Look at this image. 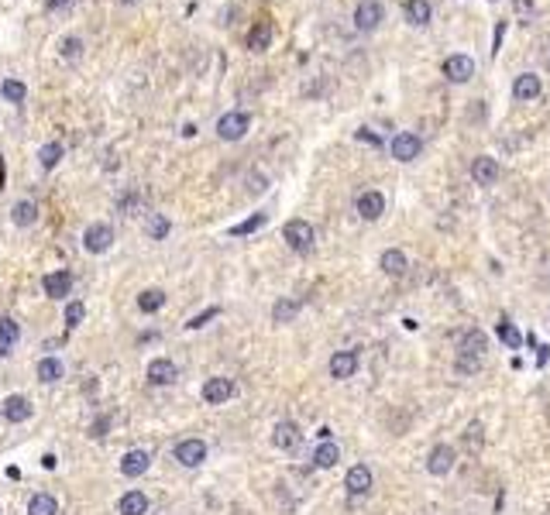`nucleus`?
I'll list each match as a JSON object with an SVG mask.
<instances>
[{
    "instance_id": "6e6552de",
    "label": "nucleus",
    "mask_w": 550,
    "mask_h": 515,
    "mask_svg": "<svg viewBox=\"0 0 550 515\" xmlns=\"http://www.w3.org/2000/svg\"><path fill=\"white\" fill-rule=\"evenodd\" d=\"M540 93H544V82H540L537 73H519V76L512 80V100H519V103L540 100Z\"/></svg>"
},
{
    "instance_id": "393cba45",
    "label": "nucleus",
    "mask_w": 550,
    "mask_h": 515,
    "mask_svg": "<svg viewBox=\"0 0 550 515\" xmlns=\"http://www.w3.org/2000/svg\"><path fill=\"white\" fill-rule=\"evenodd\" d=\"M10 220H14V227H35V220H38V206H35L31 199H17L14 210H10Z\"/></svg>"
},
{
    "instance_id": "dca6fc26",
    "label": "nucleus",
    "mask_w": 550,
    "mask_h": 515,
    "mask_svg": "<svg viewBox=\"0 0 550 515\" xmlns=\"http://www.w3.org/2000/svg\"><path fill=\"white\" fill-rule=\"evenodd\" d=\"M354 371H358V351H338L331 357V378L347 382V378H354Z\"/></svg>"
},
{
    "instance_id": "f257e3e1",
    "label": "nucleus",
    "mask_w": 550,
    "mask_h": 515,
    "mask_svg": "<svg viewBox=\"0 0 550 515\" xmlns=\"http://www.w3.org/2000/svg\"><path fill=\"white\" fill-rule=\"evenodd\" d=\"M351 21H354V28H358L361 35L379 31L382 21H385V3H382V0H358V7H354Z\"/></svg>"
},
{
    "instance_id": "c03bdc74",
    "label": "nucleus",
    "mask_w": 550,
    "mask_h": 515,
    "mask_svg": "<svg viewBox=\"0 0 550 515\" xmlns=\"http://www.w3.org/2000/svg\"><path fill=\"white\" fill-rule=\"evenodd\" d=\"M107 426H110V419H107V416H103V419H96V423H93V430H89V436H96V440H100V436L107 433Z\"/></svg>"
},
{
    "instance_id": "72a5a7b5",
    "label": "nucleus",
    "mask_w": 550,
    "mask_h": 515,
    "mask_svg": "<svg viewBox=\"0 0 550 515\" xmlns=\"http://www.w3.org/2000/svg\"><path fill=\"white\" fill-rule=\"evenodd\" d=\"M166 306V292L162 289H145L141 296H138V310L141 313H159Z\"/></svg>"
},
{
    "instance_id": "cd10ccee",
    "label": "nucleus",
    "mask_w": 550,
    "mask_h": 515,
    "mask_svg": "<svg viewBox=\"0 0 550 515\" xmlns=\"http://www.w3.org/2000/svg\"><path fill=\"white\" fill-rule=\"evenodd\" d=\"M268 45H272V24H268V21H258L252 31H248V48H252V52H268Z\"/></svg>"
},
{
    "instance_id": "9d476101",
    "label": "nucleus",
    "mask_w": 550,
    "mask_h": 515,
    "mask_svg": "<svg viewBox=\"0 0 550 515\" xmlns=\"http://www.w3.org/2000/svg\"><path fill=\"white\" fill-rule=\"evenodd\" d=\"M344 488H347V495H354V498H361V495H368L372 488H375V477L372 471L365 467V464H354L347 477H344Z\"/></svg>"
},
{
    "instance_id": "f8f14e48",
    "label": "nucleus",
    "mask_w": 550,
    "mask_h": 515,
    "mask_svg": "<svg viewBox=\"0 0 550 515\" xmlns=\"http://www.w3.org/2000/svg\"><path fill=\"white\" fill-rule=\"evenodd\" d=\"M42 289L48 299H66V296L73 292V272H66V268L48 272V275L42 278Z\"/></svg>"
},
{
    "instance_id": "1a4fd4ad",
    "label": "nucleus",
    "mask_w": 550,
    "mask_h": 515,
    "mask_svg": "<svg viewBox=\"0 0 550 515\" xmlns=\"http://www.w3.org/2000/svg\"><path fill=\"white\" fill-rule=\"evenodd\" d=\"M354 210H358V217L361 220H379L382 213H385V196H382L379 189H365V193H358V199H354Z\"/></svg>"
},
{
    "instance_id": "c85d7f7f",
    "label": "nucleus",
    "mask_w": 550,
    "mask_h": 515,
    "mask_svg": "<svg viewBox=\"0 0 550 515\" xmlns=\"http://www.w3.org/2000/svg\"><path fill=\"white\" fill-rule=\"evenodd\" d=\"M66 155V148H62V141H45L42 148H38V165H42L45 172H52L59 161Z\"/></svg>"
},
{
    "instance_id": "473e14b6",
    "label": "nucleus",
    "mask_w": 550,
    "mask_h": 515,
    "mask_svg": "<svg viewBox=\"0 0 550 515\" xmlns=\"http://www.w3.org/2000/svg\"><path fill=\"white\" fill-rule=\"evenodd\" d=\"M28 515H59V502H55V495L38 491V495L28 502Z\"/></svg>"
},
{
    "instance_id": "de8ad7c7",
    "label": "nucleus",
    "mask_w": 550,
    "mask_h": 515,
    "mask_svg": "<svg viewBox=\"0 0 550 515\" xmlns=\"http://www.w3.org/2000/svg\"><path fill=\"white\" fill-rule=\"evenodd\" d=\"M121 3H127V7H131V3H138V0H121Z\"/></svg>"
},
{
    "instance_id": "f03ea898",
    "label": "nucleus",
    "mask_w": 550,
    "mask_h": 515,
    "mask_svg": "<svg viewBox=\"0 0 550 515\" xmlns=\"http://www.w3.org/2000/svg\"><path fill=\"white\" fill-rule=\"evenodd\" d=\"M252 131V114L248 110H227L217 120V138L220 141H241Z\"/></svg>"
},
{
    "instance_id": "2eb2a0df",
    "label": "nucleus",
    "mask_w": 550,
    "mask_h": 515,
    "mask_svg": "<svg viewBox=\"0 0 550 515\" xmlns=\"http://www.w3.org/2000/svg\"><path fill=\"white\" fill-rule=\"evenodd\" d=\"M145 378H148L152 385H172V382L179 378V368L172 364L169 357H155V361L148 364V371H145Z\"/></svg>"
},
{
    "instance_id": "5701e85b",
    "label": "nucleus",
    "mask_w": 550,
    "mask_h": 515,
    "mask_svg": "<svg viewBox=\"0 0 550 515\" xmlns=\"http://www.w3.org/2000/svg\"><path fill=\"white\" fill-rule=\"evenodd\" d=\"M148 505H152V502H148V495L131 488V491H124V495H121V502H117V512H121V515H145V512H148Z\"/></svg>"
},
{
    "instance_id": "9b49d317",
    "label": "nucleus",
    "mask_w": 550,
    "mask_h": 515,
    "mask_svg": "<svg viewBox=\"0 0 550 515\" xmlns=\"http://www.w3.org/2000/svg\"><path fill=\"white\" fill-rule=\"evenodd\" d=\"M444 76L451 82H471V76H475V59H471V55H447V59H444Z\"/></svg>"
},
{
    "instance_id": "6ab92c4d",
    "label": "nucleus",
    "mask_w": 550,
    "mask_h": 515,
    "mask_svg": "<svg viewBox=\"0 0 550 515\" xmlns=\"http://www.w3.org/2000/svg\"><path fill=\"white\" fill-rule=\"evenodd\" d=\"M403 14H406V21H410L413 28H426V24L433 21L430 0H406V3H403Z\"/></svg>"
},
{
    "instance_id": "a18cd8bd",
    "label": "nucleus",
    "mask_w": 550,
    "mask_h": 515,
    "mask_svg": "<svg viewBox=\"0 0 550 515\" xmlns=\"http://www.w3.org/2000/svg\"><path fill=\"white\" fill-rule=\"evenodd\" d=\"M69 3H73V0H45V7H48L52 14H59V10H66Z\"/></svg>"
},
{
    "instance_id": "bb28decb",
    "label": "nucleus",
    "mask_w": 550,
    "mask_h": 515,
    "mask_svg": "<svg viewBox=\"0 0 550 515\" xmlns=\"http://www.w3.org/2000/svg\"><path fill=\"white\" fill-rule=\"evenodd\" d=\"M0 96L7 100V103H14V107H21L24 100H28V86L21 80H14V76H7V80L0 82Z\"/></svg>"
},
{
    "instance_id": "f3484780",
    "label": "nucleus",
    "mask_w": 550,
    "mask_h": 515,
    "mask_svg": "<svg viewBox=\"0 0 550 515\" xmlns=\"http://www.w3.org/2000/svg\"><path fill=\"white\" fill-rule=\"evenodd\" d=\"M231 396H234V382L231 378H210V382H203V402L224 405Z\"/></svg>"
},
{
    "instance_id": "2f4dec72",
    "label": "nucleus",
    "mask_w": 550,
    "mask_h": 515,
    "mask_svg": "<svg viewBox=\"0 0 550 515\" xmlns=\"http://www.w3.org/2000/svg\"><path fill=\"white\" fill-rule=\"evenodd\" d=\"M17 340H21V326L10 317H0V354H7Z\"/></svg>"
},
{
    "instance_id": "c9c22d12",
    "label": "nucleus",
    "mask_w": 550,
    "mask_h": 515,
    "mask_svg": "<svg viewBox=\"0 0 550 515\" xmlns=\"http://www.w3.org/2000/svg\"><path fill=\"white\" fill-rule=\"evenodd\" d=\"M296 313H299V303H296V299H279V303L272 306V319H275V323H293V319H296Z\"/></svg>"
},
{
    "instance_id": "b1692460",
    "label": "nucleus",
    "mask_w": 550,
    "mask_h": 515,
    "mask_svg": "<svg viewBox=\"0 0 550 515\" xmlns=\"http://www.w3.org/2000/svg\"><path fill=\"white\" fill-rule=\"evenodd\" d=\"M145 234L148 240H166L172 234V220L166 213H145Z\"/></svg>"
},
{
    "instance_id": "7ed1b4c3",
    "label": "nucleus",
    "mask_w": 550,
    "mask_h": 515,
    "mask_svg": "<svg viewBox=\"0 0 550 515\" xmlns=\"http://www.w3.org/2000/svg\"><path fill=\"white\" fill-rule=\"evenodd\" d=\"M282 238H286V244H289L296 254H306V251H313L317 231H313L310 220H289V224L282 227Z\"/></svg>"
},
{
    "instance_id": "4468645a",
    "label": "nucleus",
    "mask_w": 550,
    "mask_h": 515,
    "mask_svg": "<svg viewBox=\"0 0 550 515\" xmlns=\"http://www.w3.org/2000/svg\"><path fill=\"white\" fill-rule=\"evenodd\" d=\"M471 179H475V186H495L499 182V161L489 159V155L475 159L471 161Z\"/></svg>"
},
{
    "instance_id": "49530a36",
    "label": "nucleus",
    "mask_w": 550,
    "mask_h": 515,
    "mask_svg": "<svg viewBox=\"0 0 550 515\" xmlns=\"http://www.w3.org/2000/svg\"><path fill=\"white\" fill-rule=\"evenodd\" d=\"M55 464H59V460H55V454H45V457H42V467H45V471H55Z\"/></svg>"
},
{
    "instance_id": "412c9836",
    "label": "nucleus",
    "mask_w": 550,
    "mask_h": 515,
    "mask_svg": "<svg viewBox=\"0 0 550 515\" xmlns=\"http://www.w3.org/2000/svg\"><path fill=\"white\" fill-rule=\"evenodd\" d=\"M379 268H382V272H385V275L399 278V275H406V268H410V261H406V254H403L399 247H389V251H382V258H379Z\"/></svg>"
},
{
    "instance_id": "c756f323",
    "label": "nucleus",
    "mask_w": 550,
    "mask_h": 515,
    "mask_svg": "<svg viewBox=\"0 0 550 515\" xmlns=\"http://www.w3.org/2000/svg\"><path fill=\"white\" fill-rule=\"evenodd\" d=\"M338 460H340V447H338V443H331V440H324V443L313 450V464H317V467H324V471H327V467H334Z\"/></svg>"
},
{
    "instance_id": "ea45409f",
    "label": "nucleus",
    "mask_w": 550,
    "mask_h": 515,
    "mask_svg": "<svg viewBox=\"0 0 550 515\" xmlns=\"http://www.w3.org/2000/svg\"><path fill=\"white\" fill-rule=\"evenodd\" d=\"M454 368H458L461 375H478V368H482V357L458 354V361H454Z\"/></svg>"
},
{
    "instance_id": "a211bd4d",
    "label": "nucleus",
    "mask_w": 550,
    "mask_h": 515,
    "mask_svg": "<svg viewBox=\"0 0 550 515\" xmlns=\"http://www.w3.org/2000/svg\"><path fill=\"white\" fill-rule=\"evenodd\" d=\"M148 464H152V454H148V450H127L124 457H121V474L141 477L148 471Z\"/></svg>"
},
{
    "instance_id": "7c9ffc66",
    "label": "nucleus",
    "mask_w": 550,
    "mask_h": 515,
    "mask_svg": "<svg viewBox=\"0 0 550 515\" xmlns=\"http://www.w3.org/2000/svg\"><path fill=\"white\" fill-rule=\"evenodd\" d=\"M83 48H86V41L80 35H66V38L59 41V59L62 62H76V59H83Z\"/></svg>"
},
{
    "instance_id": "79ce46f5",
    "label": "nucleus",
    "mask_w": 550,
    "mask_h": 515,
    "mask_svg": "<svg viewBox=\"0 0 550 515\" xmlns=\"http://www.w3.org/2000/svg\"><path fill=\"white\" fill-rule=\"evenodd\" d=\"M354 138H358V141H365V145H375V148H382L379 131H372V127H358V131H354Z\"/></svg>"
},
{
    "instance_id": "f704fd0d",
    "label": "nucleus",
    "mask_w": 550,
    "mask_h": 515,
    "mask_svg": "<svg viewBox=\"0 0 550 515\" xmlns=\"http://www.w3.org/2000/svg\"><path fill=\"white\" fill-rule=\"evenodd\" d=\"M265 224H268V213H252L248 220H241V224L231 227V238H248V234H254V231H261Z\"/></svg>"
},
{
    "instance_id": "e433bc0d",
    "label": "nucleus",
    "mask_w": 550,
    "mask_h": 515,
    "mask_svg": "<svg viewBox=\"0 0 550 515\" xmlns=\"http://www.w3.org/2000/svg\"><path fill=\"white\" fill-rule=\"evenodd\" d=\"M499 337H502V344H506L509 351H519V347H523V337H519V330H516L512 323H506V319L499 323Z\"/></svg>"
},
{
    "instance_id": "37998d69",
    "label": "nucleus",
    "mask_w": 550,
    "mask_h": 515,
    "mask_svg": "<svg viewBox=\"0 0 550 515\" xmlns=\"http://www.w3.org/2000/svg\"><path fill=\"white\" fill-rule=\"evenodd\" d=\"M516 14L533 17V14H537V0H516Z\"/></svg>"
},
{
    "instance_id": "ddd939ff",
    "label": "nucleus",
    "mask_w": 550,
    "mask_h": 515,
    "mask_svg": "<svg viewBox=\"0 0 550 515\" xmlns=\"http://www.w3.org/2000/svg\"><path fill=\"white\" fill-rule=\"evenodd\" d=\"M31 402L24 396H7L3 398V405H0V416L7 419V423H28L31 419Z\"/></svg>"
},
{
    "instance_id": "58836bf2",
    "label": "nucleus",
    "mask_w": 550,
    "mask_h": 515,
    "mask_svg": "<svg viewBox=\"0 0 550 515\" xmlns=\"http://www.w3.org/2000/svg\"><path fill=\"white\" fill-rule=\"evenodd\" d=\"M86 317V306L80 299H73V303H66V326H80Z\"/></svg>"
},
{
    "instance_id": "4be33fe9",
    "label": "nucleus",
    "mask_w": 550,
    "mask_h": 515,
    "mask_svg": "<svg viewBox=\"0 0 550 515\" xmlns=\"http://www.w3.org/2000/svg\"><path fill=\"white\" fill-rule=\"evenodd\" d=\"M489 351V337L482 330H465L461 333V344H458V354H471V357H485Z\"/></svg>"
},
{
    "instance_id": "aec40b11",
    "label": "nucleus",
    "mask_w": 550,
    "mask_h": 515,
    "mask_svg": "<svg viewBox=\"0 0 550 515\" xmlns=\"http://www.w3.org/2000/svg\"><path fill=\"white\" fill-rule=\"evenodd\" d=\"M303 433H299V426L293 419H282L279 426H275V433H272V443L279 447V450H296Z\"/></svg>"
},
{
    "instance_id": "20e7f679",
    "label": "nucleus",
    "mask_w": 550,
    "mask_h": 515,
    "mask_svg": "<svg viewBox=\"0 0 550 515\" xmlns=\"http://www.w3.org/2000/svg\"><path fill=\"white\" fill-rule=\"evenodd\" d=\"M389 152L396 161H417L420 152H424V138L413 134V131H399L392 141H389Z\"/></svg>"
},
{
    "instance_id": "a878e982",
    "label": "nucleus",
    "mask_w": 550,
    "mask_h": 515,
    "mask_svg": "<svg viewBox=\"0 0 550 515\" xmlns=\"http://www.w3.org/2000/svg\"><path fill=\"white\" fill-rule=\"evenodd\" d=\"M62 375H66V368H62V361H59V357H42V361H38V368H35V378H38L42 385L59 382Z\"/></svg>"
},
{
    "instance_id": "423d86ee",
    "label": "nucleus",
    "mask_w": 550,
    "mask_h": 515,
    "mask_svg": "<svg viewBox=\"0 0 550 515\" xmlns=\"http://www.w3.org/2000/svg\"><path fill=\"white\" fill-rule=\"evenodd\" d=\"M175 460H179L182 467H200V464L207 460V443L196 440V436L179 440V443H175Z\"/></svg>"
},
{
    "instance_id": "a19ab883",
    "label": "nucleus",
    "mask_w": 550,
    "mask_h": 515,
    "mask_svg": "<svg viewBox=\"0 0 550 515\" xmlns=\"http://www.w3.org/2000/svg\"><path fill=\"white\" fill-rule=\"evenodd\" d=\"M213 317H220V306H210V310H203V313H196V317L189 319L186 326H189V330H200V326H207V323H210Z\"/></svg>"
},
{
    "instance_id": "39448f33",
    "label": "nucleus",
    "mask_w": 550,
    "mask_h": 515,
    "mask_svg": "<svg viewBox=\"0 0 550 515\" xmlns=\"http://www.w3.org/2000/svg\"><path fill=\"white\" fill-rule=\"evenodd\" d=\"M110 244H114V227L103 224V220L89 224L83 231V247L89 254H103V251H110Z\"/></svg>"
},
{
    "instance_id": "0eeeda50",
    "label": "nucleus",
    "mask_w": 550,
    "mask_h": 515,
    "mask_svg": "<svg viewBox=\"0 0 550 515\" xmlns=\"http://www.w3.org/2000/svg\"><path fill=\"white\" fill-rule=\"evenodd\" d=\"M454 460H458L454 447H447V443H437V447L426 454V471H430L433 477H444V474H451Z\"/></svg>"
},
{
    "instance_id": "4c0bfd02",
    "label": "nucleus",
    "mask_w": 550,
    "mask_h": 515,
    "mask_svg": "<svg viewBox=\"0 0 550 515\" xmlns=\"http://www.w3.org/2000/svg\"><path fill=\"white\" fill-rule=\"evenodd\" d=\"M482 440H485V433H482V423H468V430H465V447L471 450V454H478V450H482Z\"/></svg>"
}]
</instances>
